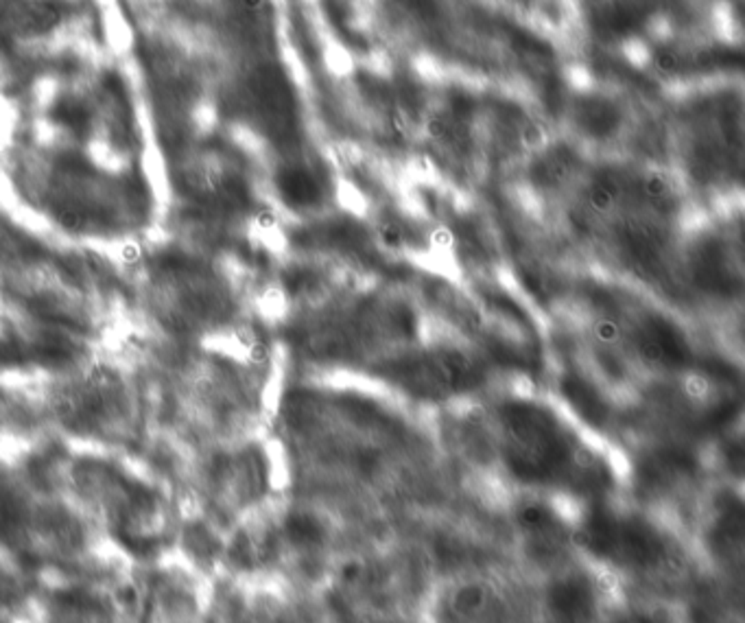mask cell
Here are the masks:
<instances>
[{
  "label": "cell",
  "mask_w": 745,
  "mask_h": 623,
  "mask_svg": "<svg viewBox=\"0 0 745 623\" xmlns=\"http://www.w3.org/2000/svg\"><path fill=\"white\" fill-rule=\"evenodd\" d=\"M420 623H548L540 588L509 562L435 580Z\"/></svg>",
  "instance_id": "cell-1"
},
{
  "label": "cell",
  "mask_w": 745,
  "mask_h": 623,
  "mask_svg": "<svg viewBox=\"0 0 745 623\" xmlns=\"http://www.w3.org/2000/svg\"><path fill=\"white\" fill-rule=\"evenodd\" d=\"M577 118L586 133H590L595 138H605L619 127L621 114L612 103L603 99H590L579 107Z\"/></svg>",
  "instance_id": "cell-2"
},
{
  "label": "cell",
  "mask_w": 745,
  "mask_h": 623,
  "mask_svg": "<svg viewBox=\"0 0 745 623\" xmlns=\"http://www.w3.org/2000/svg\"><path fill=\"white\" fill-rule=\"evenodd\" d=\"M280 193L291 206H311L319 197V186L313 180L309 171L302 169H287L280 173L278 180Z\"/></svg>",
  "instance_id": "cell-3"
},
{
  "label": "cell",
  "mask_w": 745,
  "mask_h": 623,
  "mask_svg": "<svg viewBox=\"0 0 745 623\" xmlns=\"http://www.w3.org/2000/svg\"><path fill=\"white\" fill-rule=\"evenodd\" d=\"M53 116L60 125H64V127H68V129H72L77 133H81L88 127L86 107L81 103H77V101H60L57 105H55Z\"/></svg>",
  "instance_id": "cell-4"
},
{
  "label": "cell",
  "mask_w": 745,
  "mask_h": 623,
  "mask_svg": "<svg viewBox=\"0 0 745 623\" xmlns=\"http://www.w3.org/2000/svg\"><path fill=\"white\" fill-rule=\"evenodd\" d=\"M617 202V188L612 184H597L590 193V206L599 212L610 210Z\"/></svg>",
  "instance_id": "cell-5"
},
{
  "label": "cell",
  "mask_w": 745,
  "mask_h": 623,
  "mask_svg": "<svg viewBox=\"0 0 745 623\" xmlns=\"http://www.w3.org/2000/svg\"><path fill=\"white\" fill-rule=\"evenodd\" d=\"M619 335H621V331H619V324L614 319L603 317L595 324V337L601 343H614L619 339Z\"/></svg>",
  "instance_id": "cell-6"
},
{
  "label": "cell",
  "mask_w": 745,
  "mask_h": 623,
  "mask_svg": "<svg viewBox=\"0 0 745 623\" xmlns=\"http://www.w3.org/2000/svg\"><path fill=\"white\" fill-rule=\"evenodd\" d=\"M380 243L390 250H400L404 243V234L396 224H382L380 226Z\"/></svg>",
  "instance_id": "cell-7"
},
{
  "label": "cell",
  "mask_w": 745,
  "mask_h": 623,
  "mask_svg": "<svg viewBox=\"0 0 745 623\" xmlns=\"http://www.w3.org/2000/svg\"><path fill=\"white\" fill-rule=\"evenodd\" d=\"M669 191H671L669 182L658 173H653L645 180V193L651 199H665V197H669Z\"/></svg>",
  "instance_id": "cell-8"
},
{
  "label": "cell",
  "mask_w": 745,
  "mask_h": 623,
  "mask_svg": "<svg viewBox=\"0 0 745 623\" xmlns=\"http://www.w3.org/2000/svg\"><path fill=\"white\" fill-rule=\"evenodd\" d=\"M708 390H710V385H708V381L704 376L693 374V376L686 378V394L691 398H704L708 394Z\"/></svg>",
  "instance_id": "cell-9"
}]
</instances>
